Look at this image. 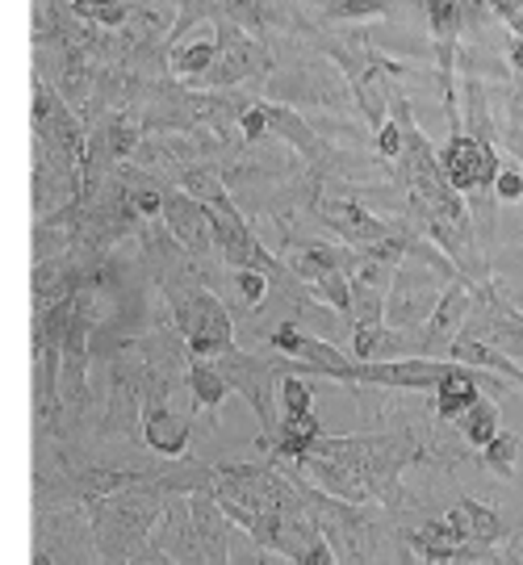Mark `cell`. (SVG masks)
<instances>
[{
    "instance_id": "6da1fadb",
    "label": "cell",
    "mask_w": 523,
    "mask_h": 565,
    "mask_svg": "<svg viewBox=\"0 0 523 565\" xmlns=\"http://www.w3.org/2000/svg\"><path fill=\"white\" fill-rule=\"evenodd\" d=\"M427 452L431 445H423L410 427L403 431H348V436L322 431L314 448L293 465L302 478H310L335 499H352V503L369 499V503H385L394 511H410L403 473L410 465L431 461Z\"/></svg>"
},
{
    "instance_id": "7a4b0ae2",
    "label": "cell",
    "mask_w": 523,
    "mask_h": 565,
    "mask_svg": "<svg viewBox=\"0 0 523 565\" xmlns=\"http://www.w3.org/2000/svg\"><path fill=\"white\" fill-rule=\"evenodd\" d=\"M281 469L293 478L298 494H302L306 511L314 515L319 532L335 553V562H410V545H406V511H394L385 503H352V499H335L322 486L298 473V465Z\"/></svg>"
},
{
    "instance_id": "3957f363",
    "label": "cell",
    "mask_w": 523,
    "mask_h": 565,
    "mask_svg": "<svg viewBox=\"0 0 523 565\" xmlns=\"http://www.w3.org/2000/svg\"><path fill=\"white\" fill-rule=\"evenodd\" d=\"M293 30L302 39L314 42L327 63H335V72L343 76L352 102L361 109V118L369 121V130H377L389 118V84L403 81L406 63L382 55L369 42V25H319V21H293Z\"/></svg>"
},
{
    "instance_id": "277c9868",
    "label": "cell",
    "mask_w": 523,
    "mask_h": 565,
    "mask_svg": "<svg viewBox=\"0 0 523 565\" xmlns=\"http://www.w3.org/2000/svg\"><path fill=\"white\" fill-rule=\"evenodd\" d=\"M210 361L222 369V377L231 382V394H243V403L256 411V424H260V440L273 436V427H277V382H281L285 373H306V377H314L310 373V364L293 361V356H256V352H247L239 343H231L226 352L218 356H210Z\"/></svg>"
},
{
    "instance_id": "5b68a950",
    "label": "cell",
    "mask_w": 523,
    "mask_h": 565,
    "mask_svg": "<svg viewBox=\"0 0 523 565\" xmlns=\"http://www.w3.org/2000/svg\"><path fill=\"white\" fill-rule=\"evenodd\" d=\"M214 46L218 51H214V63L205 72L202 88H243V84H252L264 93V81L273 76L277 55L260 34L243 30L239 21L231 18H214Z\"/></svg>"
},
{
    "instance_id": "8992f818",
    "label": "cell",
    "mask_w": 523,
    "mask_h": 565,
    "mask_svg": "<svg viewBox=\"0 0 523 565\" xmlns=\"http://www.w3.org/2000/svg\"><path fill=\"white\" fill-rule=\"evenodd\" d=\"M210 205V231H214V256H218L226 268H256L264 277H273L277 268H281V256L277 252H268L264 239L256 235V226L252 218L239 210V202L231 198V189L218 193Z\"/></svg>"
},
{
    "instance_id": "52a82bcc",
    "label": "cell",
    "mask_w": 523,
    "mask_h": 565,
    "mask_svg": "<svg viewBox=\"0 0 523 565\" xmlns=\"http://www.w3.org/2000/svg\"><path fill=\"white\" fill-rule=\"evenodd\" d=\"M264 340H268L273 352L310 364L314 377H327V382H340L356 390V356H352V352H340L335 343H327L322 335H310V331H302L298 323H277Z\"/></svg>"
},
{
    "instance_id": "ba28073f",
    "label": "cell",
    "mask_w": 523,
    "mask_h": 565,
    "mask_svg": "<svg viewBox=\"0 0 523 565\" xmlns=\"http://www.w3.org/2000/svg\"><path fill=\"white\" fill-rule=\"evenodd\" d=\"M168 235L181 243L193 260L202 264L214 256V231H210V205L198 202L184 189H163V210H160Z\"/></svg>"
},
{
    "instance_id": "9c48e42d",
    "label": "cell",
    "mask_w": 523,
    "mask_h": 565,
    "mask_svg": "<svg viewBox=\"0 0 523 565\" xmlns=\"http://www.w3.org/2000/svg\"><path fill=\"white\" fill-rule=\"evenodd\" d=\"M142 436L147 445L156 448L160 457H184L189 452V440H193V415H177L168 406V382H147V394H142Z\"/></svg>"
},
{
    "instance_id": "30bf717a",
    "label": "cell",
    "mask_w": 523,
    "mask_h": 565,
    "mask_svg": "<svg viewBox=\"0 0 523 565\" xmlns=\"http://www.w3.org/2000/svg\"><path fill=\"white\" fill-rule=\"evenodd\" d=\"M465 315H469V281L457 277V281L444 285L440 302L427 315V323L419 331H406L410 335V356H436V352H444L452 343V335L461 331Z\"/></svg>"
},
{
    "instance_id": "8fae6325",
    "label": "cell",
    "mask_w": 523,
    "mask_h": 565,
    "mask_svg": "<svg viewBox=\"0 0 523 565\" xmlns=\"http://www.w3.org/2000/svg\"><path fill=\"white\" fill-rule=\"evenodd\" d=\"M440 520L448 524V532L457 536V545H465V541H478V545H503L506 532H511V527L503 524V515H499L490 503H482V499H473V494H461L457 503L444 511Z\"/></svg>"
},
{
    "instance_id": "7c38bea8",
    "label": "cell",
    "mask_w": 523,
    "mask_h": 565,
    "mask_svg": "<svg viewBox=\"0 0 523 565\" xmlns=\"http://www.w3.org/2000/svg\"><path fill=\"white\" fill-rule=\"evenodd\" d=\"M189 515H193L202 562H231V527L235 524H231V515L214 499V490H193L189 494Z\"/></svg>"
},
{
    "instance_id": "4fadbf2b",
    "label": "cell",
    "mask_w": 523,
    "mask_h": 565,
    "mask_svg": "<svg viewBox=\"0 0 523 565\" xmlns=\"http://www.w3.org/2000/svg\"><path fill=\"white\" fill-rule=\"evenodd\" d=\"M302 281H314L322 273H356L361 268V247L352 243H322V239H302L298 247H289L281 256Z\"/></svg>"
},
{
    "instance_id": "5bb4252c",
    "label": "cell",
    "mask_w": 523,
    "mask_h": 565,
    "mask_svg": "<svg viewBox=\"0 0 523 565\" xmlns=\"http://www.w3.org/2000/svg\"><path fill=\"white\" fill-rule=\"evenodd\" d=\"M184 385H189V398H193V411L189 415H198V411H218L226 403V394H231V382L222 377V369L210 356H184Z\"/></svg>"
},
{
    "instance_id": "9a60e30c",
    "label": "cell",
    "mask_w": 523,
    "mask_h": 565,
    "mask_svg": "<svg viewBox=\"0 0 523 565\" xmlns=\"http://www.w3.org/2000/svg\"><path fill=\"white\" fill-rule=\"evenodd\" d=\"M410 0H322L319 25H373Z\"/></svg>"
},
{
    "instance_id": "2e32d148",
    "label": "cell",
    "mask_w": 523,
    "mask_h": 565,
    "mask_svg": "<svg viewBox=\"0 0 523 565\" xmlns=\"http://www.w3.org/2000/svg\"><path fill=\"white\" fill-rule=\"evenodd\" d=\"M503 424V406H499V394H478V403L465 411L457 419V431L469 448H482L494 440V431Z\"/></svg>"
},
{
    "instance_id": "e0dca14e",
    "label": "cell",
    "mask_w": 523,
    "mask_h": 565,
    "mask_svg": "<svg viewBox=\"0 0 523 565\" xmlns=\"http://www.w3.org/2000/svg\"><path fill=\"white\" fill-rule=\"evenodd\" d=\"M214 39H198V42H172V51H168V72L184 84H202L205 72H210V63H214Z\"/></svg>"
},
{
    "instance_id": "ac0fdd59",
    "label": "cell",
    "mask_w": 523,
    "mask_h": 565,
    "mask_svg": "<svg viewBox=\"0 0 523 565\" xmlns=\"http://www.w3.org/2000/svg\"><path fill=\"white\" fill-rule=\"evenodd\" d=\"M385 323V285L369 273H352V327H382Z\"/></svg>"
},
{
    "instance_id": "d6986e66",
    "label": "cell",
    "mask_w": 523,
    "mask_h": 565,
    "mask_svg": "<svg viewBox=\"0 0 523 565\" xmlns=\"http://www.w3.org/2000/svg\"><path fill=\"white\" fill-rule=\"evenodd\" d=\"M306 285H310L314 302L335 310L343 323L352 327V273H322V277H314V281Z\"/></svg>"
},
{
    "instance_id": "ffe728a7",
    "label": "cell",
    "mask_w": 523,
    "mask_h": 565,
    "mask_svg": "<svg viewBox=\"0 0 523 565\" xmlns=\"http://www.w3.org/2000/svg\"><path fill=\"white\" fill-rule=\"evenodd\" d=\"M478 452H482V465L490 469V473L511 478V473H515V465H520L523 445H520V436H515V431H503V427H499V431H494V440L482 445Z\"/></svg>"
},
{
    "instance_id": "44dd1931",
    "label": "cell",
    "mask_w": 523,
    "mask_h": 565,
    "mask_svg": "<svg viewBox=\"0 0 523 565\" xmlns=\"http://www.w3.org/2000/svg\"><path fill=\"white\" fill-rule=\"evenodd\" d=\"M222 4H226V0H177V18H172V30H168V46L181 42L193 25L218 18Z\"/></svg>"
},
{
    "instance_id": "7402d4cb",
    "label": "cell",
    "mask_w": 523,
    "mask_h": 565,
    "mask_svg": "<svg viewBox=\"0 0 523 565\" xmlns=\"http://www.w3.org/2000/svg\"><path fill=\"white\" fill-rule=\"evenodd\" d=\"M302 411H314L310 377L306 373H285L277 382V415H302Z\"/></svg>"
},
{
    "instance_id": "603a6c76",
    "label": "cell",
    "mask_w": 523,
    "mask_h": 565,
    "mask_svg": "<svg viewBox=\"0 0 523 565\" xmlns=\"http://www.w3.org/2000/svg\"><path fill=\"white\" fill-rule=\"evenodd\" d=\"M499 147H506V156L523 168V97H520V88L506 93V118L499 121Z\"/></svg>"
},
{
    "instance_id": "cb8c5ba5",
    "label": "cell",
    "mask_w": 523,
    "mask_h": 565,
    "mask_svg": "<svg viewBox=\"0 0 523 565\" xmlns=\"http://www.w3.org/2000/svg\"><path fill=\"white\" fill-rule=\"evenodd\" d=\"M235 285H239V298L247 310H256L264 302V294H268V277L256 273V268H235Z\"/></svg>"
},
{
    "instance_id": "d4e9b609",
    "label": "cell",
    "mask_w": 523,
    "mask_h": 565,
    "mask_svg": "<svg viewBox=\"0 0 523 565\" xmlns=\"http://www.w3.org/2000/svg\"><path fill=\"white\" fill-rule=\"evenodd\" d=\"M494 198L499 202H523V168L520 163H503L494 177Z\"/></svg>"
},
{
    "instance_id": "484cf974",
    "label": "cell",
    "mask_w": 523,
    "mask_h": 565,
    "mask_svg": "<svg viewBox=\"0 0 523 565\" xmlns=\"http://www.w3.org/2000/svg\"><path fill=\"white\" fill-rule=\"evenodd\" d=\"M503 562H523V532L511 541V545H503Z\"/></svg>"
},
{
    "instance_id": "4316f807",
    "label": "cell",
    "mask_w": 523,
    "mask_h": 565,
    "mask_svg": "<svg viewBox=\"0 0 523 565\" xmlns=\"http://www.w3.org/2000/svg\"><path fill=\"white\" fill-rule=\"evenodd\" d=\"M515 88H520V97H523V84H515Z\"/></svg>"
}]
</instances>
